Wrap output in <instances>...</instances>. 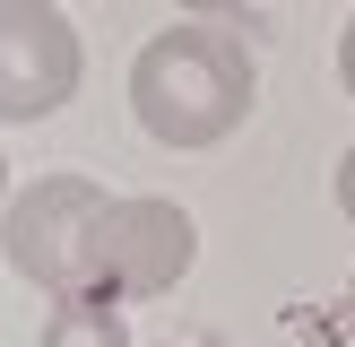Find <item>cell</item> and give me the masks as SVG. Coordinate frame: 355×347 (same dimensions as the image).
<instances>
[{"mask_svg":"<svg viewBox=\"0 0 355 347\" xmlns=\"http://www.w3.org/2000/svg\"><path fill=\"white\" fill-rule=\"evenodd\" d=\"M173 9H182V17H243L252 0H173Z\"/></svg>","mask_w":355,"mask_h":347,"instance_id":"obj_7","label":"cell"},{"mask_svg":"<svg viewBox=\"0 0 355 347\" xmlns=\"http://www.w3.org/2000/svg\"><path fill=\"white\" fill-rule=\"evenodd\" d=\"M347 330H355V278H347Z\"/></svg>","mask_w":355,"mask_h":347,"instance_id":"obj_10","label":"cell"},{"mask_svg":"<svg viewBox=\"0 0 355 347\" xmlns=\"http://www.w3.org/2000/svg\"><path fill=\"white\" fill-rule=\"evenodd\" d=\"M200 260V226H191L182 200H156V191H130V200H104L96 217V252H87V287L121 295V304H148V295H173Z\"/></svg>","mask_w":355,"mask_h":347,"instance_id":"obj_3","label":"cell"},{"mask_svg":"<svg viewBox=\"0 0 355 347\" xmlns=\"http://www.w3.org/2000/svg\"><path fill=\"white\" fill-rule=\"evenodd\" d=\"M113 191L87 174H35L9 208H0V252L26 287L44 295H78L87 287V252H96V217Z\"/></svg>","mask_w":355,"mask_h":347,"instance_id":"obj_2","label":"cell"},{"mask_svg":"<svg viewBox=\"0 0 355 347\" xmlns=\"http://www.w3.org/2000/svg\"><path fill=\"white\" fill-rule=\"evenodd\" d=\"M0 208H9V156H0Z\"/></svg>","mask_w":355,"mask_h":347,"instance_id":"obj_9","label":"cell"},{"mask_svg":"<svg viewBox=\"0 0 355 347\" xmlns=\"http://www.w3.org/2000/svg\"><path fill=\"white\" fill-rule=\"evenodd\" d=\"M338 87H347V96H355V17H347V26H338Z\"/></svg>","mask_w":355,"mask_h":347,"instance_id":"obj_8","label":"cell"},{"mask_svg":"<svg viewBox=\"0 0 355 347\" xmlns=\"http://www.w3.org/2000/svg\"><path fill=\"white\" fill-rule=\"evenodd\" d=\"M87 78L61 0H0V121H52Z\"/></svg>","mask_w":355,"mask_h":347,"instance_id":"obj_4","label":"cell"},{"mask_svg":"<svg viewBox=\"0 0 355 347\" xmlns=\"http://www.w3.org/2000/svg\"><path fill=\"white\" fill-rule=\"evenodd\" d=\"M338 217L355 226V139H347V156H338Z\"/></svg>","mask_w":355,"mask_h":347,"instance_id":"obj_6","label":"cell"},{"mask_svg":"<svg viewBox=\"0 0 355 347\" xmlns=\"http://www.w3.org/2000/svg\"><path fill=\"white\" fill-rule=\"evenodd\" d=\"M260 61L243 44L234 17H182V26L148 35L130 61V113L156 148H217L252 121Z\"/></svg>","mask_w":355,"mask_h":347,"instance_id":"obj_1","label":"cell"},{"mask_svg":"<svg viewBox=\"0 0 355 347\" xmlns=\"http://www.w3.org/2000/svg\"><path fill=\"white\" fill-rule=\"evenodd\" d=\"M35 347H130V321H121V295H52L44 330H35Z\"/></svg>","mask_w":355,"mask_h":347,"instance_id":"obj_5","label":"cell"}]
</instances>
